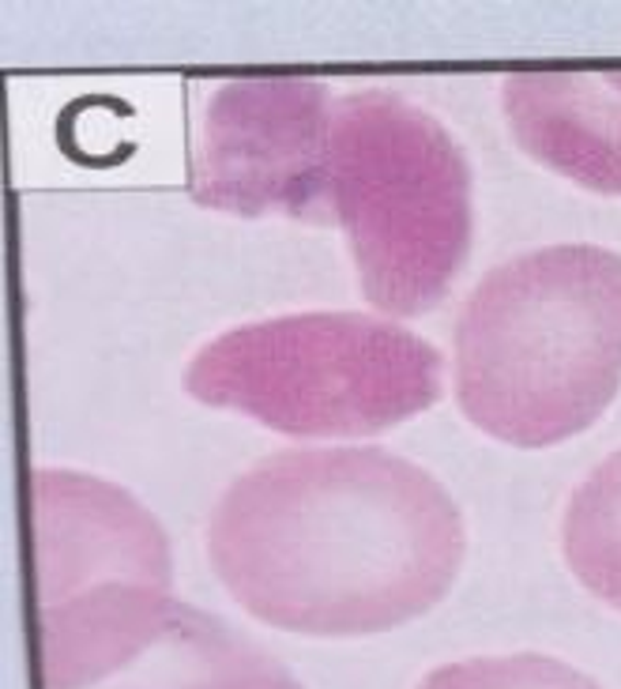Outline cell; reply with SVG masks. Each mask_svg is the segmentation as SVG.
Segmentation results:
<instances>
[{"instance_id": "cell-3", "label": "cell", "mask_w": 621, "mask_h": 689, "mask_svg": "<svg viewBox=\"0 0 621 689\" xmlns=\"http://www.w3.org/2000/svg\"><path fill=\"white\" fill-rule=\"evenodd\" d=\"M327 188L369 306L388 317L441 306L474 234L468 154L441 120L388 91L340 94Z\"/></svg>"}, {"instance_id": "cell-1", "label": "cell", "mask_w": 621, "mask_h": 689, "mask_svg": "<svg viewBox=\"0 0 621 689\" xmlns=\"http://www.w3.org/2000/svg\"><path fill=\"white\" fill-rule=\"evenodd\" d=\"M460 505L384 449H287L222 490L207 558L245 615L301 636L388 633L463 565Z\"/></svg>"}, {"instance_id": "cell-6", "label": "cell", "mask_w": 621, "mask_h": 689, "mask_svg": "<svg viewBox=\"0 0 621 689\" xmlns=\"http://www.w3.org/2000/svg\"><path fill=\"white\" fill-rule=\"evenodd\" d=\"M335 94L309 76H234L207 94L188 193L230 215L335 222L327 140Z\"/></svg>"}, {"instance_id": "cell-5", "label": "cell", "mask_w": 621, "mask_h": 689, "mask_svg": "<svg viewBox=\"0 0 621 689\" xmlns=\"http://www.w3.org/2000/svg\"><path fill=\"white\" fill-rule=\"evenodd\" d=\"M38 689H301L261 644L174 596V576H136L34 602Z\"/></svg>"}, {"instance_id": "cell-9", "label": "cell", "mask_w": 621, "mask_h": 689, "mask_svg": "<svg viewBox=\"0 0 621 689\" xmlns=\"http://www.w3.org/2000/svg\"><path fill=\"white\" fill-rule=\"evenodd\" d=\"M418 689H602L584 670L568 667L554 656H479L456 659L429 670Z\"/></svg>"}, {"instance_id": "cell-8", "label": "cell", "mask_w": 621, "mask_h": 689, "mask_svg": "<svg viewBox=\"0 0 621 689\" xmlns=\"http://www.w3.org/2000/svg\"><path fill=\"white\" fill-rule=\"evenodd\" d=\"M562 550L576 581L595 599L621 610V449L568 497Z\"/></svg>"}, {"instance_id": "cell-7", "label": "cell", "mask_w": 621, "mask_h": 689, "mask_svg": "<svg viewBox=\"0 0 621 689\" xmlns=\"http://www.w3.org/2000/svg\"><path fill=\"white\" fill-rule=\"evenodd\" d=\"M516 143L580 188L621 196V68L516 72L502 91Z\"/></svg>"}, {"instance_id": "cell-2", "label": "cell", "mask_w": 621, "mask_h": 689, "mask_svg": "<svg viewBox=\"0 0 621 689\" xmlns=\"http://www.w3.org/2000/svg\"><path fill=\"white\" fill-rule=\"evenodd\" d=\"M452 389L516 449L584 434L621 389V253L576 241L490 268L456 317Z\"/></svg>"}, {"instance_id": "cell-4", "label": "cell", "mask_w": 621, "mask_h": 689, "mask_svg": "<svg viewBox=\"0 0 621 689\" xmlns=\"http://www.w3.org/2000/svg\"><path fill=\"white\" fill-rule=\"evenodd\" d=\"M434 343L369 313H287L204 343L185 392L287 437H373L441 400Z\"/></svg>"}]
</instances>
